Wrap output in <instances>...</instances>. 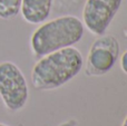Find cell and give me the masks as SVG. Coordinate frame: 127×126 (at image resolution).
I'll use <instances>...</instances> for the list:
<instances>
[{
  "mask_svg": "<svg viewBox=\"0 0 127 126\" xmlns=\"http://www.w3.org/2000/svg\"><path fill=\"white\" fill-rule=\"evenodd\" d=\"M0 126H7V125H4V124H1V123H0Z\"/></svg>",
  "mask_w": 127,
  "mask_h": 126,
  "instance_id": "obj_11",
  "label": "cell"
},
{
  "mask_svg": "<svg viewBox=\"0 0 127 126\" xmlns=\"http://www.w3.org/2000/svg\"><path fill=\"white\" fill-rule=\"evenodd\" d=\"M53 0H22L21 13L29 24H41L49 17Z\"/></svg>",
  "mask_w": 127,
  "mask_h": 126,
  "instance_id": "obj_6",
  "label": "cell"
},
{
  "mask_svg": "<svg viewBox=\"0 0 127 126\" xmlns=\"http://www.w3.org/2000/svg\"><path fill=\"white\" fill-rule=\"evenodd\" d=\"M118 42L113 36H103L93 44L87 58L88 75H103L112 69L118 57Z\"/></svg>",
  "mask_w": 127,
  "mask_h": 126,
  "instance_id": "obj_5",
  "label": "cell"
},
{
  "mask_svg": "<svg viewBox=\"0 0 127 126\" xmlns=\"http://www.w3.org/2000/svg\"><path fill=\"white\" fill-rule=\"evenodd\" d=\"M121 67L122 69L124 70V73L127 74V50L122 55L121 58Z\"/></svg>",
  "mask_w": 127,
  "mask_h": 126,
  "instance_id": "obj_8",
  "label": "cell"
},
{
  "mask_svg": "<svg viewBox=\"0 0 127 126\" xmlns=\"http://www.w3.org/2000/svg\"><path fill=\"white\" fill-rule=\"evenodd\" d=\"M0 96L10 111H19L28 99V85L19 68L10 62L0 64Z\"/></svg>",
  "mask_w": 127,
  "mask_h": 126,
  "instance_id": "obj_3",
  "label": "cell"
},
{
  "mask_svg": "<svg viewBox=\"0 0 127 126\" xmlns=\"http://www.w3.org/2000/svg\"><path fill=\"white\" fill-rule=\"evenodd\" d=\"M121 4L122 0H86L83 10L85 26L95 35H104Z\"/></svg>",
  "mask_w": 127,
  "mask_h": 126,
  "instance_id": "obj_4",
  "label": "cell"
},
{
  "mask_svg": "<svg viewBox=\"0 0 127 126\" xmlns=\"http://www.w3.org/2000/svg\"><path fill=\"white\" fill-rule=\"evenodd\" d=\"M59 126H76L75 125V122L74 121H70V122H65L63 124H60Z\"/></svg>",
  "mask_w": 127,
  "mask_h": 126,
  "instance_id": "obj_9",
  "label": "cell"
},
{
  "mask_svg": "<svg viewBox=\"0 0 127 126\" xmlns=\"http://www.w3.org/2000/svg\"><path fill=\"white\" fill-rule=\"evenodd\" d=\"M83 56L78 49L66 47L49 53L33 66L32 85L37 89H54L69 82L80 71Z\"/></svg>",
  "mask_w": 127,
  "mask_h": 126,
  "instance_id": "obj_1",
  "label": "cell"
},
{
  "mask_svg": "<svg viewBox=\"0 0 127 126\" xmlns=\"http://www.w3.org/2000/svg\"><path fill=\"white\" fill-rule=\"evenodd\" d=\"M84 25L77 17L64 16L41 25L31 36V48L37 57L70 47L81 39Z\"/></svg>",
  "mask_w": 127,
  "mask_h": 126,
  "instance_id": "obj_2",
  "label": "cell"
},
{
  "mask_svg": "<svg viewBox=\"0 0 127 126\" xmlns=\"http://www.w3.org/2000/svg\"><path fill=\"white\" fill-rule=\"evenodd\" d=\"M22 0H0V18L11 19L16 17L21 8Z\"/></svg>",
  "mask_w": 127,
  "mask_h": 126,
  "instance_id": "obj_7",
  "label": "cell"
},
{
  "mask_svg": "<svg viewBox=\"0 0 127 126\" xmlns=\"http://www.w3.org/2000/svg\"><path fill=\"white\" fill-rule=\"evenodd\" d=\"M122 126H127V116H126L125 120H124V123H123V125Z\"/></svg>",
  "mask_w": 127,
  "mask_h": 126,
  "instance_id": "obj_10",
  "label": "cell"
}]
</instances>
